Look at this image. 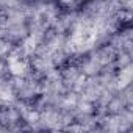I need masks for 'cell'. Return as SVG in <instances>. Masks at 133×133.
I'll return each mask as SVG.
<instances>
[{
	"label": "cell",
	"instance_id": "obj_1",
	"mask_svg": "<svg viewBox=\"0 0 133 133\" xmlns=\"http://www.w3.org/2000/svg\"><path fill=\"white\" fill-rule=\"evenodd\" d=\"M96 38H97L96 27L89 22H82L74 30V35L71 38V45L74 50L83 52V50L92 47V44L96 42Z\"/></svg>",
	"mask_w": 133,
	"mask_h": 133
}]
</instances>
